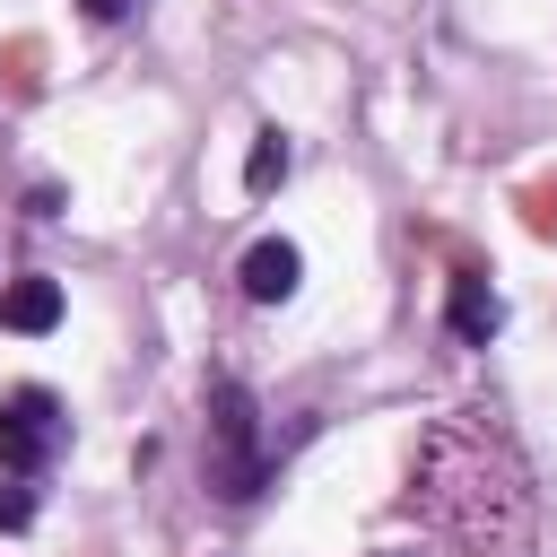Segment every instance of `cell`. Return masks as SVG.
I'll return each instance as SVG.
<instances>
[{"instance_id": "obj_2", "label": "cell", "mask_w": 557, "mask_h": 557, "mask_svg": "<svg viewBox=\"0 0 557 557\" xmlns=\"http://www.w3.org/2000/svg\"><path fill=\"white\" fill-rule=\"evenodd\" d=\"M61 444H70V418H61V400H52L44 383L0 392V470H9V479H35Z\"/></svg>"}, {"instance_id": "obj_1", "label": "cell", "mask_w": 557, "mask_h": 557, "mask_svg": "<svg viewBox=\"0 0 557 557\" xmlns=\"http://www.w3.org/2000/svg\"><path fill=\"white\" fill-rule=\"evenodd\" d=\"M209 487L226 505L261 496V418L244 383H209Z\"/></svg>"}, {"instance_id": "obj_4", "label": "cell", "mask_w": 557, "mask_h": 557, "mask_svg": "<svg viewBox=\"0 0 557 557\" xmlns=\"http://www.w3.org/2000/svg\"><path fill=\"white\" fill-rule=\"evenodd\" d=\"M444 313H453V339H470V348H487V339H496V322H505V305H496V287H487L479 270H461V278H453V305H444Z\"/></svg>"}, {"instance_id": "obj_5", "label": "cell", "mask_w": 557, "mask_h": 557, "mask_svg": "<svg viewBox=\"0 0 557 557\" xmlns=\"http://www.w3.org/2000/svg\"><path fill=\"white\" fill-rule=\"evenodd\" d=\"M0 322H9V331H52V322H61V287H52V278H17V287L0 296Z\"/></svg>"}, {"instance_id": "obj_8", "label": "cell", "mask_w": 557, "mask_h": 557, "mask_svg": "<svg viewBox=\"0 0 557 557\" xmlns=\"http://www.w3.org/2000/svg\"><path fill=\"white\" fill-rule=\"evenodd\" d=\"M87 17H131V0H78Z\"/></svg>"}, {"instance_id": "obj_3", "label": "cell", "mask_w": 557, "mask_h": 557, "mask_svg": "<svg viewBox=\"0 0 557 557\" xmlns=\"http://www.w3.org/2000/svg\"><path fill=\"white\" fill-rule=\"evenodd\" d=\"M296 278H305V252H296L287 235H261V244L244 252V296H252V305H287Z\"/></svg>"}, {"instance_id": "obj_6", "label": "cell", "mask_w": 557, "mask_h": 557, "mask_svg": "<svg viewBox=\"0 0 557 557\" xmlns=\"http://www.w3.org/2000/svg\"><path fill=\"white\" fill-rule=\"evenodd\" d=\"M287 183V139L278 131H261L252 139V157H244V191H278Z\"/></svg>"}, {"instance_id": "obj_7", "label": "cell", "mask_w": 557, "mask_h": 557, "mask_svg": "<svg viewBox=\"0 0 557 557\" xmlns=\"http://www.w3.org/2000/svg\"><path fill=\"white\" fill-rule=\"evenodd\" d=\"M26 522H35V496L9 487V496H0V531H26Z\"/></svg>"}]
</instances>
